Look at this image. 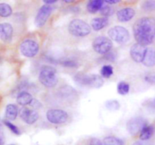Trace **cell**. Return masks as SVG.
<instances>
[{"mask_svg": "<svg viewBox=\"0 0 155 145\" xmlns=\"http://www.w3.org/2000/svg\"><path fill=\"white\" fill-rule=\"evenodd\" d=\"M136 15V11L133 8H124L117 12V17L120 22L126 23L131 20Z\"/></svg>", "mask_w": 155, "mask_h": 145, "instance_id": "cell-13", "label": "cell"}, {"mask_svg": "<svg viewBox=\"0 0 155 145\" xmlns=\"http://www.w3.org/2000/svg\"><path fill=\"white\" fill-rule=\"evenodd\" d=\"M68 31L75 37H85L91 33V26L80 19H74L68 25Z\"/></svg>", "mask_w": 155, "mask_h": 145, "instance_id": "cell-4", "label": "cell"}, {"mask_svg": "<svg viewBox=\"0 0 155 145\" xmlns=\"http://www.w3.org/2000/svg\"><path fill=\"white\" fill-rule=\"evenodd\" d=\"M4 124L13 132L15 135H20L21 132H20L19 129H18V126H16L15 125H14L13 123H12L11 122H9L8 120H4Z\"/></svg>", "mask_w": 155, "mask_h": 145, "instance_id": "cell-30", "label": "cell"}, {"mask_svg": "<svg viewBox=\"0 0 155 145\" xmlns=\"http://www.w3.org/2000/svg\"><path fill=\"white\" fill-rule=\"evenodd\" d=\"M133 145H151V143L148 141H138L135 142Z\"/></svg>", "mask_w": 155, "mask_h": 145, "instance_id": "cell-37", "label": "cell"}, {"mask_svg": "<svg viewBox=\"0 0 155 145\" xmlns=\"http://www.w3.org/2000/svg\"><path fill=\"white\" fill-rule=\"evenodd\" d=\"M89 145H104V144H103V143L101 142L98 138H92L89 140Z\"/></svg>", "mask_w": 155, "mask_h": 145, "instance_id": "cell-35", "label": "cell"}, {"mask_svg": "<svg viewBox=\"0 0 155 145\" xmlns=\"http://www.w3.org/2000/svg\"><path fill=\"white\" fill-rule=\"evenodd\" d=\"M114 74V69L110 65H104L101 69V77L104 78H109Z\"/></svg>", "mask_w": 155, "mask_h": 145, "instance_id": "cell-26", "label": "cell"}, {"mask_svg": "<svg viewBox=\"0 0 155 145\" xmlns=\"http://www.w3.org/2000/svg\"><path fill=\"white\" fill-rule=\"evenodd\" d=\"M20 51L24 57L33 58L39 53V44L33 39H26L20 45Z\"/></svg>", "mask_w": 155, "mask_h": 145, "instance_id": "cell-7", "label": "cell"}, {"mask_svg": "<svg viewBox=\"0 0 155 145\" xmlns=\"http://www.w3.org/2000/svg\"><path fill=\"white\" fill-rule=\"evenodd\" d=\"M12 14V8L8 4L0 3V17H8Z\"/></svg>", "mask_w": 155, "mask_h": 145, "instance_id": "cell-23", "label": "cell"}, {"mask_svg": "<svg viewBox=\"0 0 155 145\" xmlns=\"http://www.w3.org/2000/svg\"><path fill=\"white\" fill-rule=\"evenodd\" d=\"M154 131L155 128L153 125L147 124L141 131L140 135H139V138L142 141H148L153 136Z\"/></svg>", "mask_w": 155, "mask_h": 145, "instance_id": "cell-18", "label": "cell"}, {"mask_svg": "<svg viewBox=\"0 0 155 145\" xmlns=\"http://www.w3.org/2000/svg\"><path fill=\"white\" fill-rule=\"evenodd\" d=\"M20 117L23 121L29 125L36 123L39 119V113L35 109H30L27 107H23L20 110Z\"/></svg>", "mask_w": 155, "mask_h": 145, "instance_id": "cell-11", "label": "cell"}, {"mask_svg": "<svg viewBox=\"0 0 155 145\" xmlns=\"http://www.w3.org/2000/svg\"><path fill=\"white\" fill-rule=\"evenodd\" d=\"M13 35V27L10 23H0V39L5 42H10Z\"/></svg>", "mask_w": 155, "mask_h": 145, "instance_id": "cell-14", "label": "cell"}, {"mask_svg": "<svg viewBox=\"0 0 155 145\" xmlns=\"http://www.w3.org/2000/svg\"><path fill=\"white\" fill-rule=\"evenodd\" d=\"M5 142V138L4 130H3L2 125L0 124V145H4Z\"/></svg>", "mask_w": 155, "mask_h": 145, "instance_id": "cell-33", "label": "cell"}, {"mask_svg": "<svg viewBox=\"0 0 155 145\" xmlns=\"http://www.w3.org/2000/svg\"><path fill=\"white\" fill-rule=\"evenodd\" d=\"M133 35L138 44L146 47L155 39V19L149 17L139 18L133 26Z\"/></svg>", "mask_w": 155, "mask_h": 145, "instance_id": "cell-1", "label": "cell"}, {"mask_svg": "<svg viewBox=\"0 0 155 145\" xmlns=\"http://www.w3.org/2000/svg\"><path fill=\"white\" fill-rule=\"evenodd\" d=\"M56 2H57L56 0H43V2L45 3V5H49L50 4H54Z\"/></svg>", "mask_w": 155, "mask_h": 145, "instance_id": "cell-39", "label": "cell"}, {"mask_svg": "<svg viewBox=\"0 0 155 145\" xmlns=\"http://www.w3.org/2000/svg\"><path fill=\"white\" fill-rule=\"evenodd\" d=\"M142 8L146 11L155 10V1H145L142 3Z\"/></svg>", "mask_w": 155, "mask_h": 145, "instance_id": "cell-29", "label": "cell"}, {"mask_svg": "<svg viewBox=\"0 0 155 145\" xmlns=\"http://www.w3.org/2000/svg\"><path fill=\"white\" fill-rule=\"evenodd\" d=\"M8 145H15V144H8Z\"/></svg>", "mask_w": 155, "mask_h": 145, "instance_id": "cell-41", "label": "cell"}, {"mask_svg": "<svg viewBox=\"0 0 155 145\" xmlns=\"http://www.w3.org/2000/svg\"><path fill=\"white\" fill-rule=\"evenodd\" d=\"M109 39L111 41H114L115 42L119 44H124L130 40V34L128 30L124 26H116L107 32Z\"/></svg>", "mask_w": 155, "mask_h": 145, "instance_id": "cell-5", "label": "cell"}, {"mask_svg": "<svg viewBox=\"0 0 155 145\" xmlns=\"http://www.w3.org/2000/svg\"><path fill=\"white\" fill-rule=\"evenodd\" d=\"M19 110L17 105L9 104L5 108V117L8 120H15L18 115Z\"/></svg>", "mask_w": 155, "mask_h": 145, "instance_id": "cell-20", "label": "cell"}, {"mask_svg": "<svg viewBox=\"0 0 155 145\" xmlns=\"http://www.w3.org/2000/svg\"><path fill=\"white\" fill-rule=\"evenodd\" d=\"M74 81L80 87L100 88L104 84L102 77L98 75H87L83 72H79L74 78Z\"/></svg>", "mask_w": 155, "mask_h": 145, "instance_id": "cell-2", "label": "cell"}, {"mask_svg": "<svg viewBox=\"0 0 155 145\" xmlns=\"http://www.w3.org/2000/svg\"><path fill=\"white\" fill-rule=\"evenodd\" d=\"M145 81L151 84H155V75H148L145 77Z\"/></svg>", "mask_w": 155, "mask_h": 145, "instance_id": "cell-34", "label": "cell"}, {"mask_svg": "<svg viewBox=\"0 0 155 145\" xmlns=\"http://www.w3.org/2000/svg\"><path fill=\"white\" fill-rule=\"evenodd\" d=\"M39 81L47 88L55 87L58 82L55 69L49 66H42L39 74Z\"/></svg>", "mask_w": 155, "mask_h": 145, "instance_id": "cell-3", "label": "cell"}, {"mask_svg": "<svg viewBox=\"0 0 155 145\" xmlns=\"http://www.w3.org/2000/svg\"><path fill=\"white\" fill-rule=\"evenodd\" d=\"M148 124V122L142 117H132L127 123V129L131 135H136L140 133L142 129Z\"/></svg>", "mask_w": 155, "mask_h": 145, "instance_id": "cell-9", "label": "cell"}, {"mask_svg": "<svg viewBox=\"0 0 155 145\" xmlns=\"http://www.w3.org/2000/svg\"><path fill=\"white\" fill-rule=\"evenodd\" d=\"M147 48L140 44H134L130 48V57L136 63H142L146 53Z\"/></svg>", "mask_w": 155, "mask_h": 145, "instance_id": "cell-12", "label": "cell"}, {"mask_svg": "<svg viewBox=\"0 0 155 145\" xmlns=\"http://www.w3.org/2000/svg\"><path fill=\"white\" fill-rule=\"evenodd\" d=\"M103 144L104 145H124V142L123 140L117 137L114 136H107L105 137L103 140Z\"/></svg>", "mask_w": 155, "mask_h": 145, "instance_id": "cell-22", "label": "cell"}, {"mask_svg": "<svg viewBox=\"0 0 155 145\" xmlns=\"http://www.w3.org/2000/svg\"><path fill=\"white\" fill-rule=\"evenodd\" d=\"M52 11V7L48 5H43L39 8L36 17H35V25L37 27H42L47 22L48 19Z\"/></svg>", "mask_w": 155, "mask_h": 145, "instance_id": "cell-10", "label": "cell"}, {"mask_svg": "<svg viewBox=\"0 0 155 145\" xmlns=\"http://www.w3.org/2000/svg\"><path fill=\"white\" fill-rule=\"evenodd\" d=\"M113 48V42L105 36H98L92 42V48L99 54H106Z\"/></svg>", "mask_w": 155, "mask_h": 145, "instance_id": "cell-6", "label": "cell"}, {"mask_svg": "<svg viewBox=\"0 0 155 145\" xmlns=\"http://www.w3.org/2000/svg\"><path fill=\"white\" fill-rule=\"evenodd\" d=\"M104 1L101 0H92L87 3L86 8L90 14H95L101 9L104 5Z\"/></svg>", "mask_w": 155, "mask_h": 145, "instance_id": "cell-21", "label": "cell"}, {"mask_svg": "<svg viewBox=\"0 0 155 145\" xmlns=\"http://www.w3.org/2000/svg\"><path fill=\"white\" fill-rule=\"evenodd\" d=\"M64 2H67V3H71V2H73L74 1H72V0H64Z\"/></svg>", "mask_w": 155, "mask_h": 145, "instance_id": "cell-40", "label": "cell"}, {"mask_svg": "<svg viewBox=\"0 0 155 145\" xmlns=\"http://www.w3.org/2000/svg\"><path fill=\"white\" fill-rule=\"evenodd\" d=\"M33 96L30 93L26 91H22L17 96V102L20 105L25 106L27 105H30L33 101Z\"/></svg>", "mask_w": 155, "mask_h": 145, "instance_id": "cell-19", "label": "cell"}, {"mask_svg": "<svg viewBox=\"0 0 155 145\" xmlns=\"http://www.w3.org/2000/svg\"><path fill=\"white\" fill-rule=\"evenodd\" d=\"M100 13L103 17H107L114 13V9L109 5H103V7L100 10Z\"/></svg>", "mask_w": 155, "mask_h": 145, "instance_id": "cell-27", "label": "cell"}, {"mask_svg": "<svg viewBox=\"0 0 155 145\" xmlns=\"http://www.w3.org/2000/svg\"><path fill=\"white\" fill-rule=\"evenodd\" d=\"M142 63L147 67L155 66V48H147Z\"/></svg>", "mask_w": 155, "mask_h": 145, "instance_id": "cell-17", "label": "cell"}, {"mask_svg": "<svg viewBox=\"0 0 155 145\" xmlns=\"http://www.w3.org/2000/svg\"><path fill=\"white\" fill-rule=\"evenodd\" d=\"M144 105L147 108V109L151 111H155V98L152 99H149L147 101Z\"/></svg>", "mask_w": 155, "mask_h": 145, "instance_id": "cell-32", "label": "cell"}, {"mask_svg": "<svg viewBox=\"0 0 155 145\" xmlns=\"http://www.w3.org/2000/svg\"><path fill=\"white\" fill-rule=\"evenodd\" d=\"M117 92L120 95H127L130 92V84L125 81H120L117 84Z\"/></svg>", "mask_w": 155, "mask_h": 145, "instance_id": "cell-24", "label": "cell"}, {"mask_svg": "<svg viewBox=\"0 0 155 145\" xmlns=\"http://www.w3.org/2000/svg\"><path fill=\"white\" fill-rule=\"evenodd\" d=\"M30 106L33 107V108H35V110L37 109V108H40L41 106H42V105L40 104V102H39L38 100H36V99H33V101L31 102V103L30 104Z\"/></svg>", "mask_w": 155, "mask_h": 145, "instance_id": "cell-36", "label": "cell"}, {"mask_svg": "<svg viewBox=\"0 0 155 145\" xmlns=\"http://www.w3.org/2000/svg\"><path fill=\"white\" fill-rule=\"evenodd\" d=\"M59 96L68 101H73L77 98V91L70 86H64L59 90Z\"/></svg>", "mask_w": 155, "mask_h": 145, "instance_id": "cell-15", "label": "cell"}, {"mask_svg": "<svg viewBox=\"0 0 155 145\" xmlns=\"http://www.w3.org/2000/svg\"><path fill=\"white\" fill-rule=\"evenodd\" d=\"M104 2L108 5H114V4H117V3L120 2V0H105V1Z\"/></svg>", "mask_w": 155, "mask_h": 145, "instance_id": "cell-38", "label": "cell"}, {"mask_svg": "<svg viewBox=\"0 0 155 145\" xmlns=\"http://www.w3.org/2000/svg\"><path fill=\"white\" fill-rule=\"evenodd\" d=\"M105 107L109 111H118L120 108V104L117 100L115 99H110L105 102Z\"/></svg>", "mask_w": 155, "mask_h": 145, "instance_id": "cell-25", "label": "cell"}, {"mask_svg": "<svg viewBox=\"0 0 155 145\" xmlns=\"http://www.w3.org/2000/svg\"><path fill=\"white\" fill-rule=\"evenodd\" d=\"M109 23L108 17H95L91 22V27L95 31H99L102 29L104 27L107 26Z\"/></svg>", "mask_w": 155, "mask_h": 145, "instance_id": "cell-16", "label": "cell"}, {"mask_svg": "<svg viewBox=\"0 0 155 145\" xmlns=\"http://www.w3.org/2000/svg\"><path fill=\"white\" fill-rule=\"evenodd\" d=\"M61 64L64 66V67L67 68H77L78 67V63L74 60L71 59H64V60L61 61Z\"/></svg>", "mask_w": 155, "mask_h": 145, "instance_id": "cell-28", "label": "cell"}, {"mask_svg": "<svg viewBox=\"0 0 155 145\" xmlns=\"http://www.w3.org/2000/svg\"><path fill=\"white\" fill-rule=\"evenodd\" d=\"M46 118L52 124H64L68 121V114L61 109H50L46 112Z\"/></svg>", "mask_w": 155, "mask_h": 145, "instance_id": "cell-8", "label": "cell"}, {"mask_svg": "<svg viewBox=\"0 0 155 145\" xmlns=\"http://www.w3.org/2000/svg\"><path fill=\"white\" fill-rule=\"evenodd\" d=\"M117 58V54L114 51H110L107 54H104L103 57V60H105L106 62H114Z\"/></svg>", "mask_w": 155, "mask_h": 145, "instance_id": "cell-31", "label": "cell"}]
</instances>
